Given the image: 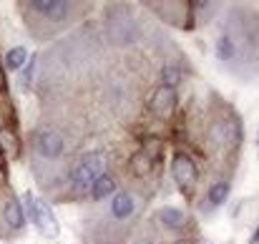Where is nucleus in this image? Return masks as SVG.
I'll list each match as a JSON object with an SVG mask.
<instances>
[{"mask_svg":"<svg viewBox=\"0 0 259 244\" xmlns=\"http://www.w3.org/2000/svg\"><path fill=\"white\" fill-rule=\"evenodd\" d=\"M106 30L116 46H131L139 38V25L126 3H111L106 8Z\"/></svg>","mask_w":259,"mask_h":244,"instance_id":"7ed1b4c3","label":"nucleus"},{"mask_svg":"<svg viewBox=\"0 0 259 244\" xmlns=\"http://www.w3.org/2000/svg\"><path fill=\"white\" fill-rule=\"evenodd\" d=\"M169 171H171L174 184H176L184 194H191V191L196 189V184H199V164H196L194 156H189V154H184V151H176L171 156Z\"/></svg>","mask_w":259,"mask_h":244,"instance_id":"6e6552de","label":"nucleus"},{"mask_svg":"<svg viewBox=\"0 0 259 244\" xmlns=\"http://www.w3.org/2000/svg\"><path fill=\"white\" fill-rule=\"evenodd\" d=\"M25 63H28V51H25L23 46L10 48V51L5 53V58H3V66H5V71H10V73H20V71L25 68Z\"/></svg>","mask_w":259,"mask_h":244,"instance_id":"dca6fc26","label":"nucleus"},{"mask_svg":"<svg viewBox=\"0 0 259 244\" xmlns=\"http://www.w3.org/2000/svg\"><path fill=\"white\" fill-rule=\"evenodd\" d=\"M116 191H118V179H116L113 174H103V176L91 186L88 199H91L93 204H98V201H108Z\"/></svg>","mask_w":259,"mask_h":244,"instance_id":"ddd939ff","label":"nucleus"},{"mask_svg":"<svg viewBox=\"0 0 259 244\" xmlns=\"http://www.w3.org/2000/svg\"><path fill=\"white\" fill-rule=\"evenodd\" d=\"M257 144H259V136H257Z\"/></svg>","mask_w":259,"mask_h":244,"instance_id":"4be33fe9","label":"nucleus"},{"mask_svg":"<svg viewBox=\"0 0 259 244\" xmlns=\"http://www.w3.org/2000/svg\"><path fill=\"white\" fill-rule=\"evenodd\" d=\"M181 78H184V73H181V66H176V63H164V68H161V86L179 88Z\"/></svg>","mask_w":259,"mask_h":244,"instance_id":"aec40b11","label":"nucleus"},{"mask_svg":"<svg viewBox=\"0 0 259 244\" xmlns=\"http://www.w3.org/2000/svg\"><path fill=\"white\" fill-rule=\"evenodd\" d=\"M35 71H38V53H33L25 63V68L20 71V78H18V86L20 91H30V86L35 81Z\"/></svg>","mask_w":259,"mask_h":244,"instance_id":"6ab92c4d","label":"nucleus"},{"mask_svg":"<svg viewBox=\"0 0 259 244\" xmlns=\"http://www.w3.org/2000/svg\"><path fill=\"white\" fill-rule=\"evenodd\" d=\"M164 229H169V232H179V229H184L186 224H189V214L181 209V207H161L159 212H156V217H154Z\"/></svg>","mask_w":259,"mask_h":244,"instance_id":"f8f14e48","label":"nucleus"},{"mask_svg":"<svg viewBox=\"0 0 259 244\" xmlns=\"http://www.w3.org/2000/svg\"><path fill=\"white\" fill-rule=\"evenodd\" d=\"M242 144V129L229 116H217L206 124V146L211 151H229Z\"/></svg>","mask_w":259,"mask_h":244,"instance_id":"20e7f679","label":"nucleus"},{"mask_svg":"<svg viewBox=\"0 0 259 244\" xmlns=\"http://www.w3.org/2000/svg\"><path fill=\"white\" fill-rule=\"evenodd\" d=\"M164 23L176 25V28H184V30H191L196 28V18H194V10H191V3H146Z\"/></svg>","mask_w":259,"mask_h":244,"instance_id":"1a4fd4ad","label":"nucleus"},{"mask_svg":"<svg viewBox=\"0 0 259 244\" xmlns=\"http://www.w3.org/2000/svg\"><path fill=\"white\" fill-rule=\"evenodd\" d=\"M30 144H33V154L48 164L63 159L66 151H68L66 136L58 129H53V126H38L33 131V136H30Z\"/></svg>","mask_w":259,"mask_h":244,"instance_id":"423d86ee","label":"nucleus"},{"mask_svg":"<svg viewBox=\"0 0 259 244\" xmlns=\"http://www.w3.org/2000/svg\"><path fill=\"white\" fill-rule=\"evenodd\" d=\"M0 154L5 159H15L20 154V139L15 136V131L0 126Z\"/></svg>","mask_w":259,"mask_h":244,"instance_id":"f3484780","label":"nucleus"},{"mask_svg":"<svg viewBox=\"0 0 259 244\" xmlns=\"http://www.w3.org/2000/svg\"><path fill=\"white\" fill-rule=\"evenodd\" d=\"M108 166H111V154L106 149H93L86 151L78 161L73 164V169L68 171V189L76 194V196H83L91 191V186L103 176L108 174Z\"/></svg>","mask_w":259,"mask_h":244,"instance_id":"f03ea898","label":"nucleus"},{"mask_svg":"<svg viewBox=\"0 0 259 244\" xmlns=\"http://www.w3.org/2000/svg\"><path fill=\"white\" fill-rule=\"evenodd\" d=\"M20 13L25 15L28 30L38 28V23L48 25L51 33L71 25L73 20L83 18L86 3H68V0H30L20 3Z\"/></svg>","mask_w":259,"mask_h":244,"instance_id":"f257e3e1","label":"nucleus"},{"mask_svg":"<svg viewBox=\"0 0 259 244\" xmlns=\"http://www.w3.org/2000/svg\"><path fill=\"white\" fill-rule=\"evenodd\" d=\"M214 53H217V58H219V61H224V63L234 61V58L239 56L237 38H234L232 33H222V35L217 38V43H214Z\"/></svg>","mask_w":259,"mask_h":244,"instance_id":"4468645a","label":"nucleus"},{"mask_svg":"<svg viewBox=\"0 0 259 244\" xmlns=\"http://www.w3.org/2000/svg\"><path fill=\"white\" fill-rule=\"evenodd\" d=\"M151 169H154V159H151L149 154H144L141 149H139L136 154H131V159H128V171H131V176L146 179V176L151 174Z\"/></svg>","mask_w":259,"mask_h":244,"instance_id":"2eb2a0df","label":"nucleus"},{"mask_svg":"<svg viewBox=\"0 0 259 244\" xmlns=\"http://www.w3.org/2000/svg\"><path fill=\"white\" fill-rule=\"evenodd\" d=\"M139 212H141V201H139L136 191H131V189H118V191L108 199L106 217H108V222H113V224H126V222L136 219Z\"/></svg>","mask_w":259,"mask_h":244,"instance_id":"0eeeda50","label":"nucleus"},{"mask_svg":"<svg viewBox=\"0 0 259 244\" xmlns=\"http://www.w3.org/2000/svg\"><path fill=\"white\" fill-rule=\"evenodd\" d=\"M20 204H23L25 219H30V224H33L43 237L56 239V237L61 234V227H58V222H56V217H53L51 207H48L46 201H40L33 191H25V194L20 196Z\"/></svg>","mask_w":259,"mask_h":244,"instance_id":"39448f33","label":"nucleus"},{"mask_svg":"<svg viewBox=\"0 0 259 244\" xmlns=\"http://www.w3.org/2000/svg\"><path fill=\"white\" fill-rule=\"evenodd\" d=\"M229 191H232V184H229L227 179H222V181H214V184L206 189V201H209L211 207H222V204L227 201Z\"/></svg>","mask_w":259,"mask_h":244,"instance_id":"a211bd4d","label":"nucleus"},{"mask_svg":"<svg viewBox=\"0 0 259 244\" xmlns=\"http://www.w3.org/2000/svg\"><path fill=\"white\" fill-rule=\"evenodd\" d=\"M8 91V78H5V66L0 63V93Z\"/></svg>","mask_w":259,"mask_h":244,"instance_id":"412c9836","label":"nucleus"},{"mask_svg":"<svg viewBox=\"0 0 259 244\" xmlns=\"http://www.w3.org/2000/svg\"><path fill=\"white\" fill-rule=\"evenodd\" d=\"M176 106H179V96H176V88L169 86H156L149 96V111L151 116L161 118V121H169L174 113H176Z\"/></svg>","mask_w":259,"mask_h":244,"instance_id":"9d476101","label":"nucleus"},{"mask_svg":"<svg viewBox=\"0 0 259 244\" xmlns=\"http://www.w3.org/2000/svg\"><path fill=\"white\" fill-rule=\"evenodd\" d=\"M3 224L8 227V229H13V232H23V227H25V212H23V204H20V199L13 194V191H8V196H5V201H3Z\"/></svg>","mask_w":259,"mask_h":244,"instance_id":"9b49d317","label":"nucleus"}]
</instances>
